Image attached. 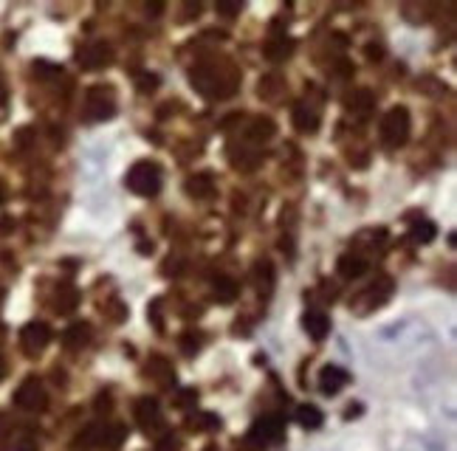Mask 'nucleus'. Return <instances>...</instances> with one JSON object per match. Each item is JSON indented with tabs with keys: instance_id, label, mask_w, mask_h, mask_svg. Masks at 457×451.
<instances>
[{
	"instance_id": "473e14b6",
	"label": "nucleus",
	"mask_w": 457,
	"mask_h": 451,
	"mask_svg": "<svg viewBox=\"0 0 457 451\" xmlns=\"http://www.w3.org/2000/svg\"><path fill=\"white\" fill-rule=\"evenodd\" d=\"M3 200H6V186L0 184V203H3Z\"/></svg>"
},
{
	"instance_id": "f03ea898",
	"label": "nucleus",
	"mask_w": 457,
	"mask_h": 451,
	"mask_svg": "<svg viewBox=\"0 0 457 451\" xmlns=\"http://www.w3.org/2000/svg\"><path fill=\"white\" fill-rule=\"evenodd\" d=\"M189 82L206 96V99H228L235 91H238V73L228 71V68H220L215 62H203V65H195L192 73H189Z\"/></svg>"
},
{
	"instance_id": "393cba45",
	"label": "nucleus",
	"mask_w": 457,
	"mask_h": 451,
	"mask_svg": "<svg viewBox=\"0 0 457 451\" xmlns=\"http://www.w3.org/2000/svg\"><path fill=\"white\" fill-rule=\"evenodd\" d=\"M291 48H293V40H288V37H280V40H271L268 45H266V59L268 62H280V59H285L288 54H291Z\"/></svg>"
},
{
	"instance_id": "dca6fc26",
	"label": "nucleus",
	"mask_w": 457,
	"mask_h": 451,
	"mask_svg": "<svg viewBox=\"0 0 457 451\" xmlns=\"http://www.w3.org/2000/svg\"><path fill=\"white\" fill-rule=\"evenodd\" d=\"M252 279H254L257 293H260V296H268V293L274 290V265H271L268 260H260V263L254 265Z\"/></svg>"
},
{
	"instance_id": "5701e85b",
	"label": "nucleus",
	"mask_w": 457,
	"mask_h": 451,
	"mask_svg": "<svg viewBox=\"0 0 457 451\" xmlns=\"http://www.w3.org/2000/svg\"><path fill=\"white\" fill-rule=\"evenodd\" d=\"M409 235H412V240L415 243H432L435 237H437V229H435V223H429V220H415L412 226H409Z\"/></svg>"
},
{
	"instance_id": "2eb2a0df",
	"label": "nucleus",
	"mask_w": 457,
	"mask_h": 451,
	"mask_svg": "<svg viewBox=\"0 0 457 451\" xmlns=\"http://www.w3.org/2000/svg\"><path fill=\"white\" fill-rule=\"evenodd\" d=\"M293 127L299 130V133H317L319 130V116H317V110L311 108V105H296L293 108Z\"/></svg>"
},
{
	"instance_id": "9d476101",
	"label": "nucleus",
	"mask_w": 457,
	"mask_h": 451,
	"mask_svg": "<svg viewBox=\"0 0 457 451\" xmlns=\"http://www.w3.org/2000/svg\"><path fill=\"white\" fill-rule=\"evenodd\" d=\"M347 381H350V372H347L344 367L328 364V367L319 372V392L328 395V398H333V395H339V392L347 387Z\"/></svg>"
},
{
	"instance_id": "9b49d317",
	"label": "nucleus",
	"mask_w": 457,
	"mask_h": 451,
	"mask_svg": "<svg viewBox=\"0 0 457 451\" xmlns=\"http://www.w3.org/2000/svg\"><path fill=\"white\" fill-rule=\"evenodd\" d=\"M110 59H113V48L108 43H94V45H88V48L80 51V65L88 68V71H99Z\"/></svg>"
},
{
	"instance_id": "412c9836",
	"label": "nucleus",
	"mask_w": 457,
	"mask_h": 451,
	"mask_svg": "<svg viewBox=\"0 0 457 451\" xmlns=\"http://www.w3.org/2000/svg\"><path fill=\"white\" fill-rule=\"evenodd\" d=\"M274 133H277L274 121L260 116V119H254L252 127H249V141H252V144H266L268 138H274Z\"/></svg>"
},
{
	"instance_id": "b1692460",
	"label": "nucleus",
	"mask_w": 457,
	"mask_h": 451,
	"mask_svg": "<svg viewBox=\"0 0 457 451\" xmlns=\"http://www.w3.org/2000/svg\"><path fill=\"white\" fill-rule=\"evenodd\" d=\"M88 341H91V325H82L80 322V325H73V327L65 330V344L73 347V350L76 347H85Z\"/></svg>"
},
{
	"instance_id": "cd10ccee",
	"label": "nucleus",
	"mask_w": 457,
	"mask_h": 451,
	"mask_svg": "<svg viewBox=\"0 0 457 451\" xmlns=\"http://www.w3.org/2000/svg\"><path fill=\"white\" fill-rule=\"evenodd\" d=\"M347 108H353V110H370L372 108V96H370V91H356L350 99H347Z\"/></svg>"
},
{
	"instance_id": "aec40b11",
	"label": "nucleus",
	"mask_w": 457,
	"mask_h": 451,
	"mask_svg": "<svg viewBox=\"0 0 457 451\" xmlns=\"http://www.w3.org/2000/svg\"><path fill=\"white\" fill-rule=\"evenodd\" d=\"M215 192V184H212V175L209 172H198V175H189L187 178V195L192 198H209Z\"/></svg>"
},
{
	"instance_id": "423d86ee",
	"label": "nucleus",
	"mask_w": 457,
	"mask_h": 451,
	"mask_svg": "<svg viewBox=\"0 0 457 451\" xmlns=\"http://www.w3.org/2000/svg\"><path fill=\"white\" fill-rule=\"evenodd\" d=\"M15 406L23 412H43L48 406V392L43 387V381L37 378H26L17 390H15Z\"/></svg>"
},
{
	"instance_id": "1a4fd4ad",
	"label": "nucleus",
	"mask_w": 457,
	"mask_h": 451,
	"mask_svg": "<svg viewBox=\"0 0 457 451\" xmlns=\"http://www.w3.org/2000/svg\"><path fill=\"white\" fill-rule=\"evenodd\" d=\"M48 341H51V327H48L45 322H29V325L20 330V344H23V350H26L29 355L43 353V350L48 347Z\"/></svg>"
},
{
	"instance_id": "c9c22d12",
	"label": "nucleus",
	"mask_w": 457,
	"mask_h": 451,
	"mask_svg": "<svg viewBox=\"0 0 457 451\" xmlns=\"http://www.w3.org/2000/svg\"><path fill=\"white\" fill-rule=\"evenodd\" d=\"M0 105H3V91H0Z\"/></svg>"
},
{
	"instance_id": "4468645a",
	"label": "nucleus",
	"mask_w": 457,
	"mask_h": 451,
	"mask_svg": "<svg viewBox=\"0 0 457 451\" xmlns=\"http://www.w3.org/2000/svg\"><path fill=\"white\" fill-rule=\"evenodd\" d=\"M136 420H138L144 429L161 426V409H159V404L152 401V398H141V401L136 404Z\"/></svg>"
},
{
	"instance_id": "f3484780",
	"label": "nucleus",
	"mask_w": 457,
	"mask_h": 451,
	"mask_svg": "<svg viewBox=\"0 0 457 451\" xmlns=\"http://www.w3.org/2000/svg\"><path fill=\"white\" fill-rule=\"evenodd\" d=\"M76 305H80V290H76L73 285H68V282H62L57 288V296H54V308L59 313H71Z\"/></svg>"
},
{
	"instance_id": "0eeeda50",
	"label": "nucleus",
	"mask_w": 457,
	"mask_h": 451,
	"mask_svg": "<svg viewBox=\"0 0 457 451\" xmlns=\"http://www.w3.org/2000/svg\"><path fill=\"white\" fill-rule=\"evenodd\" d=\"M280 431H282V423H280L277 417H263V420H257V423L249 429L243 445L252 448V451H263V448H268L274 440H280Z\"/></svg>"
},
{
	"instance_id": "72a5a7b5",
	"label": "nucleus",
	"mask_w": 457,
	"mask_h": 451,
	"mask_svg": "<svg viewBox=\"0 0 457 451\" xmlns=\"http://www.w3.org/2000/svg\"><path fill=\"white\" fill-rule=\"evenodd\" d=\"M3 372H6V367H3V361H0V378H3Z\"/></svg>"
},
{
	"instance_id": "f8f14e48",
	"label": "nucleus",
	"mask_w": 457,
	"mask_h": 451,
	"mask_svg": "<svg viewBox=\"0 0 457 451\" xmlns=\"http://www.w3.org/2000/svg\"><path fill=\"white\" fill-rule=\"evenodd\" d=\"M367 260L358 254V251H347V254H342L339 257V263H336V271L344 276V279H358V276H364L367 274Z\"/></svg>"
},
{
	"instance_id": "39448f33",
	"label": "nucleus",
	"mask_w": 457,
	"mask_h": 451,
	"mask_svg": "<svg viewBox=\"0 0 457 451\" xmlns=\"http://www.w3.org/2000/svg\"><path fill=\"white\" fill-rule=\"evenodd\" d=\"M82 113H85V121H110L113 113H116V96H113V91L105 88V85L88 88L85 102H82Z\"/></svg>"
},
{
	"instance_id": "f257e3e1",
	"label": "nucleus",
	"mask_w": 457,
	"mask_h": 451,
	"mask_svg": "<svg viewBox=\"0 0 457 451\" xmlns=\"http://www.w3.org/2000/svg\"><path fill=\"white\" fill-rule=\"evenodd\" d=\"M372 341L381 353H387L396 361H418L437 347V333L429 322L418 316H404L390 325H381L372 333Z\"/></svg>"
},
{
	"instance_id": "a211bd4d",
	"label": "nucleus",
	"mask_w": 457,
	"mask_h": 451,
	"mask_svg": "<svg viewBox=\"0 0 457 451\" xmlns=\"http://www.w3.org/2000/svg\"><path fill=\"white\" fill-rule=\"evenodd\" d=\"M280 94H285V82H282V77H277V73H268V77L260 80V85H257V96H260V99H266V102H277Z\"/></svg>"
},
{
	"instance_id": "7c9ffc66",
	"label": "nucleus",
	"mask_w": 457,
	"mask_h": 451,
	"mask_svg": "<svg viewBox=\"0 0 457 451\" xmlns=\"http://www.w3.org/2000/svg\"><path fill=\"white\" fill-rule=\"evenodd\" d=\"M367 57H370V59H381V57H384V48H381L378 43H370V45H367Z\"/></svg>"
},
{
	"instance_id": "6ab92c4d",
	"label": "nucleus",
	"mask_w": 457,
	"mask_h": 451,
	"mask_svg": "<svg viewBox=\"0 0 457 451\" xmlns=\"http://www.w3.org/2000/svg\"><path fill=\"white\" fill-rule=\"evenodd\" d=\"M296 423H299L302 429H319V426L325 423V415H322V409L314 406V404H302V406L296 409Z\"/></svg>"
},
{
	"instance_id": "ddd939ff",
	"label": "nucleus",
	"mask_w": 457,
	"mask_h": 451,
	"mask_svg": "<svg viewBox=\"0 0 457 451\" xmlns=\"http://www.w3.org/2000/svg\"><path fill=\"white\" fill-rule=\"evenodd\" d=\"M302 327H305V333H308L314 341H322L331 333V319L325 313H319V311H308V313H305V319H302Z\"/></svg>"
},
{
	"instance_id": "6e6552de",
	"label": "nucleus",
	"mask_w": 457,
	"mask_h": 451,
	"mask_svg": "<svg viewBox=\"0 0 457 451\" xmlns=\"http://www.w3.org/2000/svg\"><path fill=\"white\" fill-rule=\"evenodd\" d=\"M393 290H396V282H393V276H378L364 293H361V299H364V313H370V311H378V308H384L387 302H390V296H393Z\"/></svg>"
},
{
	"instance_id": "a878e982",
	"label": "nucleus",
	"mask_w": 457,
	"mask_h": 451,
	"mask_svg": "<svg viewBox=\"0 0 457 451\" xmlns=\"http://www.w3.org/2000/svg\"><path fill=\"white\" fill-rule=\"evenodd\" d=\"M232 164H235V170L249 172V170H254L260 164V153H252V149L240 147V153H232Z\"/></svg>"
},
{
	"instance_id": "bb28decb",
	"label": "nucleus",
	"mask_w": 457,
	"mask_h": 451,
	"mask_svg": "<svg viewBox=\"0 0 457 451\" xmlns=\"http://www.w3.org/2000/svg\"><path fill=\"white\" fill-rule=\"evenodd\" d=\"M412 451H446V443L437 434H421L412 440Z\"/></svg>"
},
{
	"instance_id": "7ed1b4c3",
	"label": "nucleus",
	"mask_w": 457,
	"mask_h": 451,
	"mask_svg": "<svg viewBox=\"0 0 457 451\" xmlns=\"http://www.w3.org/2000/svg\"><path fill=\"white\" fill-rule=\"evenodd\" d=\"M381 141H384L387 147H401L407 144L409 138V130H412V119H409V110L407 108H393L384 113V119H381Z\"/></svg>"
},
{
	"instance_id": "20e7f679",
	"label": "nucleus",
	"mask_w": 457,
	"mask_h": 451,
	"mask_svg": "<svg viewBox=\"0 0 457 451\" xmlns=\"http://www.w3.org/2000/svg\"><path fill=\"white\" fill-rule=\"evenodd\" d=\"M127 189L133 195H141V198L159 195V189H161V170L156 164H150V161L133 164L130 172H127Z\"/></svg>"
},
{
	"instance_id": "2f4dec72",
	"label": "nucleus",
	"mask_w": 457,
	"mask_h": 451,
	"mask_svg": "<svg viewBox=\"0 0 457 451\" xmlns=\"http://www.w3.org/2000/svg\"><path fill=\"white\" fill-rule=\"evenodd\" d=\"M138 85H141V88H156V85H159V77H141Z\"/></svg>"
},
{
	"instance_id": "f704fd0d",
	"label": "nucleus",
	"mask_w": 457,
	"mask_h": 451,
	"mask_svg": "<svg viewBox=\"0 0 457 451\" xmlns=\"http://www.w3.org/2000/svg\"><path fill=\"white\" fill-rule=\"evenodd\" d=\"M328 451H347V448H328Z\"/></svg>"
},
{
	"instance_id": "c756f323",
	"label": "nucleus",
	"mask_w": 457,
	"mask_h": 451,
	"mask_svg": "<svg viewBox=\"0 0 457 451\" xmlns=\"http://www.w3.org/2000/svg\"><path fill=\"white\" fill-rule=\"evenodd\" d=\"M12 451H37V443H34V440H29V437H23V440H20V443H17Z\"/></svg>"
},
{
	"instance_id": "c85d7f7f",
	"label": "nucleus",
	"mask_w": 457,
	"mask_h": 451,
	"mask_svg": "<svg viewBox=\"0 0 457 451\" xmlns=\"http://www.w3.org/2000/svg\"><path fill=\"white\" fill-rule=\"evenodd\" d=\"M240 9H243V3H238V0H220L217 3V15H223V17H235V15H240Z\"/></svg>"
},
{
	"instance_id": "4be33fe9",
	"label": "nucleus",
	"mask_w": 457,
	"mask_h": 451,
	"mask_svg": "<svg viewBox=\"0 0 457 451\" xmlns=\"http://www.w3.org/2000/svg\"><path fill=\"white\" fill-rule=\"evenodd\" d=\"M212 290L220 305H228V302H235V296H238V282L232 276H217Z\"/></svg>"
}]
</instances>
